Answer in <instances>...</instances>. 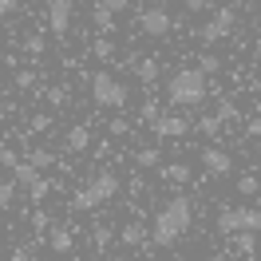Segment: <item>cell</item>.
Wrapping results in <instances>:
<instances>
[{
    "mask_svg": "<svg viewBox=\"0 0 261 261\" xmlns=\"http://www.w3.org/2000/svg\"><path fill=\"white\" fill-rule=\"evenodd\" d=\"M194 222V206L186 194H174L163 210L154 214V226H150V242L163 245V249H174V245L186 238V229Z\"/></svg>",
    "mask_w": 261,
    "mask_h": 261,
    "instance_id": "cell-1",
    "label": "cell"
},
{
    "mask_svg": "<svg viewBox=\"0 0 261 261\" xmlns=\"http://www.w3.org/2000/svg\"><path fill=\"white\" fill-rule=\"evenodd\" d=\"M166 99H170L174 107H198V103L206 99V75H202L198 67L174 71V80L166 83Z\"/></svg>",
    "mask_w": 261,
    "mask_h": 261,
    "instance_id": "cell-2",
    "label": "cell"
},
{
    "mask_svg": "<svg viewBox=\"0 0 261 261\" xmlns=\"http://www.w3.org/2000/svg\"><path fill=\"white\" fill-rule=\"evenodd\" d=\"M115 194H119V174H111V170H99V174L87 182L83 190H75V198H71V210H95V206H103V202H111Z\"/></svg>",
    "mask_w": 261,
    "mask_h": 261,
    "instance_id": "cell-3",
    "label": "cell"
},
{
    "mask_svg": "<svg viewBox=\"0 0 261 261\" xmlns=\"http://www.w3.org/2000/svg\"><path fill=\"white\" fill-rule=\"evenodd\" d=\"M214 226H218V233H226V238H233V233H257L261 210L257 206H222L218 218H214Z\"/></svg>",
    "mask_w": 261,
    "mask_h": 261,
    "instance_id": "cell-4",
    "label": "cell"
},
{
    "mask_svg": "<svg viewBox=\"0 0 261 261\" xmlns=\"http://www.w3.org/2000/svg\"><path fill=\"white\" fill-rule=\"evenodd\" d=\"M91 99H95L99 107H107V111H123L130 91H127V83L115 80L111 71H95L91 75Z\"/></svg>",
    "mask_w": 261,
    "mask_h": 261,
    "instance_id": "cell-5",
    "label": "cell"
},
{
    "mask_svg": "<svg viewBox=\"0 0 261 261\" xmlns=\"http://www.w3.org/2000/svg\"><path fill=\"white\" fill-rule=\"evenodd\" d=\"M170 28H174V16H170L166 8H143V12H139V32L143 36L163 40V36H170Z\"/></svg>",
    "mask_w": 261,
    "mask_h": 261,
    "instance_id": "cell-6",
    "label": "cell"
},
{
    "mask_svg": "<svg viewBox=\"0 0 261 261\" xmlns=\"http://www.w3.org/2000/svg\"><path fill=\"white\" fill-rule=\"evenodd\" d=\"M233 24H238V12H233V8H218V12L202 24V40H206V44H218V40H226V36L233 32Z\"/></svg>",
    "mask_w": 261,
    "mask_h": 261,
    "instance_id": "cell-7",
    "label": "cell"
},
{
    "mask_svg": "<svg viewBox=\"0 0 261 261\" xmlns=\"http://www.w3.org/2000/svg\"><path fill=\"white\" fill-rule=\"evenodd\" d=\"M71 16H75V4H71V0H48V28H51V36H67L71 32Z\"/></svg>",
    "mask_w": 261,
    "mask_h": 261,
    "instance_id": "cell-8",
    "label": "cell"
},
{
    "mask_svg": "<svg viewBox=\"0 0 261 261\" xmlns=\"http://www.w3.org/2000/svg\"><path fill=\"white\" fill-rule=\"evenodd\" d=\"M150 130H154L159 139H182V135L190 130V119H186V115H154V119H150Z\"/></svg>",
    "mask_w": 261,
    "mask_h": 261,
    "instance_id": "cell-9",
    "label": "cell"
},
{
    "mask_svg": "<svg viewBox=\"0 0 261 261\" xmlns=\"http://www.w3.org/2000/svg\"><path fill=\"white\" fill-rule=\"evenodd\" d=\"M202 166H206L210 178H226V174H233V159H229V150H222V147H206V150H202Z\"/></svg>",
    "mask_w": 261,
    "mask_h": 261,
    "instance_id": "cell-10",
    "label": "cell"
},
{
    "mask_svg": "<svg viewBox=\"0 0 261 261\" xmlns=\"http://www.w3.org/2000/svg\"><path fill=\"white\" fill-rule=\"evenodd\" d=\"M119 242L127 245V249H139V245L150 242V229L143 226V222H127V226L119 229Z\"/></svg>",
    "mask_w": 261,
    "mask_h": 261,
    "instance_id": "cell-11",
    "label": "cell"
},
{
    "mask_svg": "<svg viewBox=\"0 0 261 261\" xmlns=\"http://www.w3.org/2000/svg\"><path fill=\"white\" fill-rule=\"evenodd\" d=\"M71 245H75V238H71L67 226H51L48 229V249L51 253H71Z\"/></svg>",
    "mask_w": 261,
    "mask_h": 261,
    "instance_id": "cell-12",
    "label": "cell"
},
{
    "mask_svg": "<svg viewBox=\"0 0 261 261\" xmlns=\"http://www.w3.org/2000/svg\"><path fill=\"white\" fill-rule=\"evenodd\" d=\"M64 147L71 150V154H83V150L91 147V130H87V127H71V130H67V139H64Z\"/></svg>",
    "mask_w": 261,
    "mask_h": 261,
    "instance_id": "cell-13",
    "label": "cell"
},
{
    "mask_svg": "<svg viewBox=\"0 0 261 261\" xmlns=\"http://www.w3.org/2000/svg\"><path fill=\"white\" fill-rule=\"evenodd\" d=\"M159 71H163V67H159V60H154V56H143V60L135 64V75H139L143 83H159Z\"/></svg>",
    "mask_w": 261,
    "mask_h": 261,
    "instance_id": "cell-14",
    "label": "cell"
},
{
    "mask_svg": "<svg viewBox=\"0 0 261 261\" xmlns=\"http://www.w3.org/2000/svg\"><path fill=\"white\" fill-rule=\"evenodd\" d=\"M159 174H163L166 182H178L182 186V182H190V166L186 163H166V166H159Z\"/></svg>",
    "mask_w": 261,
    "mask_h": 261,
    "instance_id": "cell-15",
    "label": "cell"
},
{
    "mask_svg": "<svg viewBox=\"0 0 261 261\" xmlns=\"http://www.w3.org/2000/svg\"><path fill=\"white\" fill-rule=\"evenodd\" d=\"M36 178H40V170H36L32 163H16L12 166V182H16V186H32Z\"/></svg>",
    "mask_w": 261,
    "mask_h": 261,
    "instance_id": "cell-16",
    "label": "cell"
},
{
    "mask_svg": "<svg viewBox=\"0 0 261 261\" xmlns=\"http://www.w3.org/2000/svg\"><path fill=\"white\" fill-rule=\"evenodd\" d=\"M198 71H202L206 80L218 75V71H222V56H218V51H202V56H198Z\"/></svg>",
    "mask_w": 261,
    "mask_h": 261,
    "instance_id": "cell-17",
    "label": "cell"
},
{
    "mask_svg": "<svg viewBox=\"0 0 261 261\" xmlns=\"http://www.w3.org/2000/svg\"><path fill=\"white\" fill-rule=\"evenodd\" d=\"M233 253L253 257V253H257V238H253V233H233Z\"/></svg>",
    "mask_w": 261,
    "mask_h": 261,
    "instance_id": "cell-18",
    "label": "cell"
},
{
    "mask_svg": "<svg viewBox=\"0 0 261 261\" xmlns=\"http://www.w3.org/2000/svg\"><path fill=\"white\" fill-rule=\"evenodd\" d=\"M28 163H32L36 170H48V166L56 163V154H51V150H44V147H32V150H28Z\"/></svg>",
    "mask_w": 261,
    "mask_h": 261,
    "instance_id": "cell-19",
    "label": "cell"
},
{
    "mask_svg": "<svg viewBox=\"0 0 261 261\" xmlns=\"http://www.w3.org/2000/svg\"><path fill=\"white\" fill-rule=\"evenodd\" d=\"M91 24L99 28V36H107V32H115V16L107 12V8H95L91 12Z\"/></svg>",
    "mask_w": 261,
    "mask_h": 261,
    "instance_id": "cell-20",
    "label": "cell"
},
{
    "mask_svg": "<svg viewBox=\"0 0 261 261\" xmlns=\"http://www.w3.org/2000/svg\"><path fill=\"white\" fill-rule=\"evenodd\" d=\"M135 163L143 166V170H154V166L163 163V154H159V147H147V150H139V154H135Z\"/></svg>",
    "mask_w": 261,
    "mask_h": 261,
    "instance_id": "cell-21",
    "label": "cell"
},
{
    "mask_svg": "<svg viewBox=\"0 0 261 261\" xmlns=\"http://www.w3.org/2000/svg\"><path fill=\"white\" fill-rule=\"evenodd\" d=\"M257 190H261V178H257V174H242V178H238V194H242V198H253Z\"/></svg>",
    "mask_w": 261,
    "mask_h": 261,
    "instance_id": "cell-22",
    "label": "cell"
},
{
    "mask_svg": "<svg viewBox=\"0 0 261 261\" xmlns=\"http://www.w3.org/2000/svg\"><path fill=\"white\" fill-rule=\"evenodd\" d=\"M218 123H229V119H238V103L233 99H218V111H214Z\"/></svg>",
    "mask_w": 261,
    "mask_h": 261,
    "instance_id": "cell-23",
    "label": "cell"
},
{
    "mask_svg": "<svg viewBox=\"0 0 261 261\" xmlns=\"http://www.w3.org/2000/svg\"><path fill=\"white\" fill-rule=\"evenodd\" d=\"M16 202V182L12 178H0V210H8Z\"/></svg>",
    "mask_w": 261,
    "mask_h": 261,
    "instance_id": "cell-24",
    "label": "cell"
},
{
    "mask_svg": "<svg viewBox=\"0 0 261 261\" xmlns=\"http://www.w3.org/2000/svg\"><path fill=\"white\" fill-rule=\"evenodd\" d=\"M44 95H48L51 107H64V103H67V87H64V83H56V87H44Z\"/></svg>",
    "mask_w": 261,
    "mask_h": 261,
    "instance_id": "cell-25",
    "label": "cell"
},
{
    "mask_svg": "<svg viewBox=\"0 0 261 261\" xmlns=\"http://www.w3.org/2000/svg\"><path fill=\"white\" fill-rule=\"evenodd\" d=\"M36 80H40V75L24 67V71H16V80H12V83H16V91H32V87H36Z\"/></svg>",
    "mask_w": 261,
    "mask_h": 261,
    "instance_id": "cell-26",
    "label": "cell"
},
{
    "mask_svg": "<svg viewBox=\"0 0 261 261\" xmlns=\"http://www.w3.org/2000/svg\"><path fill=\"white\" fill-rule=\"evenodd\" d=\"M28 194H32V202H44V198L51 194V182L48 178H36L32 186H28Z\"/></svg>",
    "mask_w": 261,
    "mask_h": 261,
    "instance_id": "cell-27",
    "label": "cell"
},
{
    "mask_svg": "<svg viewBox=\"0 0 261 261\" xmlns=\"http://www.w3.org/2000/svg\"><path fill=\"white\" fill-rule=\"evenodd\" d=\"M91 51H95V60H111V56H115V48H111V40H107V36H99L95 44H91Z\"/></svg>",
    "mask_w": 261,
    "mask_h": 261,
    "instance_id": "cell-28",
    "label": "cell"
},
{
    "mask_svg": "<svg viewBox=\"0 0 261 261\" xmlns=\"http://www.w3.org/2000/svg\"><path fill=\"white\" fill-rule=\"evenodd\" d=\"M111 226H95V233H91V242H95V249H107V245H111Z\"/></svg>",
    "mask_w": 261,
    "mask_h": 261,
    "instance_id": "cell-29",
    "label": "cell"
},
{
    "mask_svg": "<svg viewBox=\"0 0 261 261\" xmlns=\"http://www.w3.org/2000/svg\"><path fill=\"white\" fill-rule=\"evenodd\" d=\"M198 130H202V135H218V130H222V123H218L214 115H202V119H198Z\"/></svg>",
    "mask_w": 261,
    "mask_h": 261,
    "instance_id": "cell-30",
    "label": "cell"
},
{
    "mask_svg": "<svg viewBox=\"0 0 261 261\" xmlns=\"http://www.w3.org/2000/svg\"><path fill=\"white\" fill-rule=\"evenodd\" d=\"M127 4H130V0H95V8H107L111 16H119V12L127 8Z\"/></svg>",
    "mask_w": 261,
    "mask_h": 261,
    "instance_id": "cell-31",
    "label": "cell"
},
{
    "mask_svg": "<svg viewBox=\"0 0 261 261\" xmlns=\"http://www.w3.org/2000/svg\"><path fill=\"white\" fill-rule=\"evenodd\" d=\"M107 130L123 139V135H130V123H127V119H111V123H107Z\"/></svg>",
    "mask_w": 261,
    "mask_h": 261,
    "instance_id": "cell-32",
    "label": "cell"
},
{
    "mask_svg": "<svg viewBox=\"0 0 261 261\" xmlns=\"http://www.w3.org/2000/svg\"><path fill=\"white\" fill-rule=\"evenodd\" d=\"M24 51H28V56H40V51H44V40H40V36H28V40H24Z\"/></svg>",
    "mask_w": 261,
    "mask_h": 261,
    "instance_id": "cell-33",
    "label": "cell"
},
{
    "mask_svg": "<svg viewBox=\"0 0 261 261\" xmlns=\"http://www.w3.org/2000/svg\"><path fill=\"white\" fill-rule=\"evenodd\" d=\"M32 229H36V233H44V229H48V214H44V210L32 214Z\"/></svg>",
    "mask_w": 261,
    "mask_h": 261,
    "instance_id": "cell-34",
    "label": "cell"
},
{
    "mask_svg": "<svg viewBox=\"0 0 261 261\" xmlns=\"http://www.w3.org/2000/svg\"><path fill=\"white\" fill-rule=\"evenodd\" d=\"M16 163H20V159H16V150H8V147L0 150V166H8V170H12Z\"/></svg>",
    "mask_w": 261,
    "mask_h": 261,
    "instance_id": "cell-35",
    "label": "cell"
},
{
    "mask_svg": "<svg viewBox=\"0 0 261 261\" xmlns=\"http://www.w3.org/2000/svg\"><path fill=\"white\" fill-rule=\"evenodd\" d=\"M12 261H32V245H16V249H12Z\"/></svg>",
    "mask_w": 261,
    "mask_h": 261,
    "instance_id": "cell-36",
    "label": "cell"
},
{
    "mask_svg": "<svg viewBox=\"0 0 261 261\" xmlns=\"http://www.w3.org/2000/svg\"><path fill=\"white\" fill-rule=\"evenodd\" d=\"M12 12H16V0H0V24L12 16Z\"/></svg>",
    "mask_w": 261,
    "mask_h": 261,
    "instance_id": "cell-37",
    "label": "cell"
},
{
    "mask_svg": "<svg viewBox=\"0 0 261 261\" xmlns=\"http://www.w3.org/2000/svg\"><path fill=\"white\" fill-rule=\"evenodd\" d=\"M51 127V115H36L32 119V130H48Z\"/></svg>",
    "mask_w": 261,
    "mask_h": 261,
    "instance_id": "cell-38",
    "label": "cell"
},
{
    "mask_svg": "<svg viewBox=\"0 0 261 261\" xmlns=\"http://www.w3.org/2000/svg\"><path fill=\"white\" fill-rule=\"evenodd\" d=\"M186 8H190V12H206V8H210V0H186Z\"/></svg>",
    "mask_w": 261,
    "mask_h": 261,
    "instance_id": "cell-39",
    "label": "cell"
},
{
    "mask_svg": "<svg viewBox=\"0 0 261 261\" xmlns=\"http://www.w3.org/2000/svg\"><path fill=\"white\" fill-rule=\"evenodd\" d=\"M249 135H253V139H261V115H257V119H249Z\"/></svg>",
    "mask_w": 261,
    "mask_h": 261,
    "instance_id": "cell-40",
    "label": "cell"
},
{
    "mask_svg": "<svg viewBox=\"0 0 261 261\" xmlns=\"http://www.w3.org/2000/svg\"><path fill=\"white\" fill-rule=\"evenodd\" d=\"M107 261H127V257H107Z\"/></svg>",
    "mask_w": 261,
    "mask_h": 261,
    "instance_id": "cell-41",
    "label": "cell"
},
{
    "mask_svg": "<svg viewBox=\"0 0 261 261\" xmlns=\"http://www.w3.org/2000/svg\"><path fill=\"white\" fill-rule=\"evenodd\" d=\"M4 60H8V56H4V51H0V64H4Z\"/></svg>",
    "mask_w": 261,
    "mask_h": 261,
    "instance_id": "cell-42",
    "label": "cell"
},
{
    "mask_svg": "<svg viewBox=\"0 0 261 261\" xmlns=\"http://www.w3.org/2000/svg\"><path fill=\"white\" fill-rule=\"evenodd\" d=\"M0 150H4V139H0Z\"/></svg>",
    "mask_w": 261,
    "mask_h": 261,
    "instance_id": "cell-43",
    "label": "cell"
},
{
    "mask_svg": "<svg viewBox=\"0 0 261 261\" xmlns=\"http://www.w3.org/2000/svg\"><path fill=\"white\" fill-rule=\"evenodd\" d=\"M257 51H261V40H257Z\"/></svg>",
    "mask_w": 261,
    "mask_h": 261,
    "instance_id": "cell-44",
    "label": "cell"
},
{
    "mask_svg": "<svg viewBox=\"0 0 261 261\" xmlns=\"http://www.w3.org/2000/svg\"><path fill=\"white\" fill-rule=\"evenodd\" d=\"M0 103H4V95H0Z\"/></svg>",
    "mask_w": 261,
    "mask_h": 261,
    "instance_id": "cell-45",
    "label": "cell"
},
{
    "mask_svg": "<svg viewBox=\"0 0 261 261\" xmlns=\"http://www.w3.org/2000/svg\"><path fill=\"white\" fill-rule=\"evenodd\" d=\"M257 4H261V0H257Z\"/></svg>",
    "mask_w": 261,
    "mask_h": 261,
    "instance_id": "cell-46",
    "label": "cell"
}]
</instances>
